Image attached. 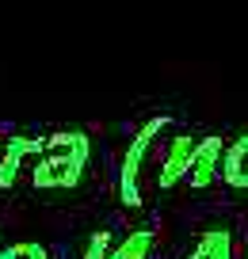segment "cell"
Listing matches in <instances>:
<instances>
[{
  "label": "cell",
  "mask_w": 248,
  "mask_h": 259,
  "mask_svg": "<svg viewBox=\"0 0 248 259\" xmlns=\"http://www.w3.org/2000/svg\"><path fill=\"white\" fill-rule=\"evenodd\" d=\"M210 259H233V236L229 229H214V255Z\"/></svg>",
  "instance_id": "10"
},
{
  "label": "cell",
  "mask_w": 248,
  "mask_h": 259,
  "mask_svg": "<svg viewBox=\"0 0 248 259\" xmlns=\"http://www.w3.org/2000/svg\"><path fill=\"white\" fill-rule=\"evenodd\" d=\"M222 156H225V141L218 138V134H210V138L199 141V149H195V160H191V176H187L195 191H202V187H210V183L218 179Z\"/></svg>",
  "instance_id": "5"
},
{
  "label": "cell",
  "mask_w": 248,
  "mask_h": 259,
  "mask_svg": "<svg viewBox=\"0 0 248 259\" xmlns=\"http://www.w3.org/2000/svg\"><path fill=\"white\" fill-rule=\"evenodd\" d=\"M210 255H214V229L202 233V240L191 248V255H187V259H210Z\"/></svg>",
  "instance_id": "11"
},
{
  "label": "cell",
  "mask_w": 248,
  "mask_h": 259,
  "mask_svg": "<svg viewBox=\"0 0 248 259\" xmlns=\"http://www.w3.org/2000/svg\"><path fill=\"white\" fill-rule=\"evenodd\" d=\"M164 126H168V114H157V118H149L141 130H137L134 138H130V145H126V156H122V168H119V198H122V206H130V210L141 206V171H145L153 141L160 138Z\"/></svg>",
  "instance_id": "2"
},
{
  "label": "cell",
  "mask_w": 248,
  "mask_h": 259,
  "mask_svg": "<svg viewBox=\"0 0 248 259\" xmlns=\"http://www.w3.org/2000/svg\"><path fill=\"white\" fill-rule=\"evenodd\" d=\"M0 153H4V141H0Z\"/></svg>",
  "instance_id": "12"
},
{
  "label": "cell",
  "mask_w": 248,
  "mask_h": 259,
  "mask_svg": "<svg viewBox=\"0 0 248 259\" xmlns=\"http://www.w3.org/2000/svg\"><path fill=\"white\" fill-rule=\"evenodd\" d=\"M222 179L229 187H237V191H248V134H240L233 145H225Z\"/></svg>",
  "instance_id": "6"
},
{
  "label": "cell",
  "mask_w": 248,
  "mask_h": 259,
  "mask_svg": "<svg viewBox=\"0 0 248 259\" xmlns=\"http://www.w3.org/2000/svg\"><path fill=\"white\" fill-rule=\"evenodd\" d=\"M115 251V236L107 233V229H99V233L88 236V248H84V259H107Z\"/></svg>",
  "instance_id": "9"
},
{
  "label": "cell",
  "mask_w": 248,
  "mask_h": 259,
  "mask_svg": "<svg viewBox=\"0 0 248 259\" xmlns=\"http://www.w3.org/2000/svg\"><path fill=\"white\" fill-rule=\"evenodd\" d=\"M46 153V138H34V134H12L4 141V153H0V191H8L19 176H23L27 164H39V156Z\"/></svg>",
  "instance_id": "3"
},
{
  "label": "cell",
  "mask_w": 248,
  "mask_h": 259,
  "mask_svg": "<svg viewBox=\"0 0 248 259\" xmlns=\"http://www.w3.org/2000/svg\"><path fill=\"white\" fill-rule=\"evenodd\" d=\"M0 259H50V251H46V244H39V240H19V244L0 248Z\"/></svg>",
  "instance_id": "7"
},
{
  "label": "cell",
  "mask_w": 248,
  "mask_h": 259,
  "mask_svg": "<svg viewBox=\"0 0 248 259\" xmlns=\"http://www.w3.org/2000/svg\"><path fill=\"white\" fill-rule=\"evenodd\" d=\"M88 156H92L88 134L84 130H61L54 138H46V153L31 168V183L39 191H69L84 179Z\"/></svg>",
  "instance_id": "1"
},
{
  "label": "cell",
  "mask_w": 248,
  "mask_h": 259,
  "mask_svg": "<svg viewBox=\"0 0 248 259\" xmlns=\"http://www.w3.org/2000/svg\"><path fill=\"white\" fill-rule=\"evenodd\" d=\"M195 149H199V141H195L191 134H180V138H172L168 156H164V164H160V176H157V187H160V191H172L180 179L191 176Z\"/></svg>",
  "instance_id": "4"
},
{
  "label": "cell",
  "mask_w": 248,
  "mask_h": 259,
  "mask_svg": "<svg viewBox=\"0 0 248 259\" xmlns=\"http://www.w3.org/2000/svg\"><path fill=\"white\" fill-rule=\"evenodd\" d=\"M122 251H126V259H149V251H153V233H149V229L130 233L126 240H122Z\"/></svg>",
  "instance_id": "8"
}]
</instances>
